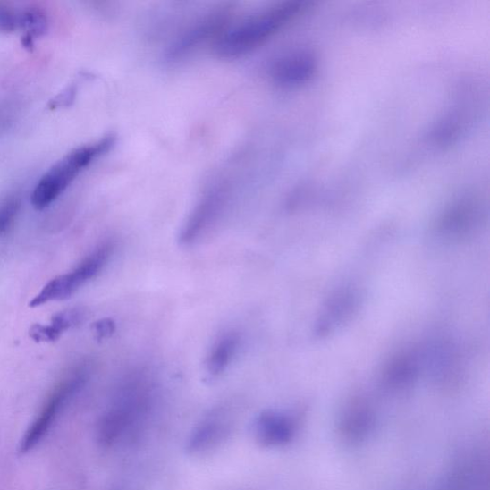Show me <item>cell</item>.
<instances>
[{
  "label": "cell",
  "mask_w": 490,
  "mask_h": 490,
  "mask_svg": "<svg viewBox=\"0 0 490 490\" xmlns=\"http://www.w3.org/2000/svg\"><path fill=\"white\" fill-rule=\"evenodd\" d=\"M306 3H283L235 24H229L214 45L217 56L239 59L265 45L306 10Z\"/></svg>",
  "instance_id": "6da1fadb"
},
{
  "label": "cell",
  "mask_w": 490,
  "mask_h": 490,
  "mask_svg": "<svg viewBox=\"0 0 490 490\" xmlns=\"http://www.w3.org/2000/svg\"><path fill=\"white\" fill-rule=\"evenodd\" d=\"M114 142V136L107 135L97 142L75 148L60 160L40 179L34 189L31 197L33 207L37 210L49 207L81 171L89 167L95 159L110 151Z\"/></svg>",
  "instance_id": "7a4b0ae2"
},
{
  "label": "cell",
  "mask_w": 490,
  "mask_h": 490,
  "mask_svg": "<svg viewBox=\"0 0 490 490\" xmlns=\"http://www.w3.org/2000/svg\"><path fill=\"white\" fill-rule=\"evenodd\" d=\"M231 20L232 8L227 4L207 13L174 38L165 52V60L169 63H180L207 44L213 42L215 45Z\"/></svg>",
  "instance_id": "3957f363"
},
{
  "label": "cell",
  "mask_w": 490,
  "mask_h": 490,
  "mask_svg": "<svg viewBox=\"0 0 490 490\" xmlns=\"http://www.w3.org/2000/svg\"><path fill=\"white\" fill-rule=\"evenodd\" d=\"M114 244L105 242L92 251L77 267L68 274L52 279L30 302V307L37 308L51 301L63 300L74 294L89 281L97 277L110 261Z\"/></svg>",
  "instance_id": "277c9868"
},
{
  "label": "cell",
  "mask_w": 490,
  "mask_h": 490,
  "mask_svg": "<svg viewBox=\"0 0 490 490\" xmlns=\"http://www.w3.org/2000/svg\"><path fill=\"white\" fill-rule=\"evenodd\" d=\"M87 372L80 370L67 377L54 391L44 406L42 411L33 421V424L24 434L20 444V452L29 453L44 440L46 435L55 423L63 407L70 401L87 381Z\"/></svg>",
  "instance_id": "5b68a950"
},
{
  "label": "cell",
  "mask_w": 490,
  "mask_h": 490,
  "mask_svg": "<svg viewBox=\"0 0 490 490\" xmlns=\"http://www.w3.org/2000/svg\"><path fill=\"white\" fill-rule=\"evenodd\" d=\"M317 71V60L306 50H294L282 54L272 61L268 75L274 83L285 88L303 85Z\"/></svg>",
  "instance_id": "8992f818"
},
{
  "label": "cell",
  "mask_w": 490,
  "mask_h": 490,
  "mask_svg": "<svg viewBox=\"0 0 490 490\" xmlns=\"http://www.w3.org/2000/svg\"><path fill=\"white\" fill-rule=\"evenodd\" d=\"M223 206L222 194L213 192L204 198L184 224L181 233V242L188 245L198 241L217 219Z\"/></svg>",
  "instance_id": "52a82bcc"
},
{
  "label": "cell",
  "mask_w": 490,
  "mask_h": 490,
  "mask_svg": "<svg viewBox=\"0 0 490 490\" xmlns=\"http://www.w3.org/2000/svg\"><path fill=\"white\" fill-rule=\"evenodd\" d=\"M295 420L289 415L268 411L256 420L255 434L258 442L267 446L288 444L295 433Z\"/></svg>",
  "instance_id": "ba28073f"
},
{
  "label": "cell",
  "mask_w": 490,
  "mask_h": 490,
  "mask_svg": "<svg viewBox=\"0 0 490 490\" xmlns=\"http://www.w3.org/2000/svg\"><path fill=\"white\" fill-rule=\"evenodd\" d=\"M84 311L79 308L68 309L53 317L50 325H35L30 336L38 342H56L60 336L84 320Z\"/></svg>",
  "instance_id": "9c48e42d"
},
{
  "label": "cell",
  "mask_w": 490,
  "mask_h": 490,
  "mask_svg": "<svg viewBox=\"0 0 490 490\" xmlns=\"http://www.w3.org/2000/svg\"><path fill=\"white\" fill-rule=\"evenodd\" d=\"M241 342L240 335L230 332L216 340L207 358V369L214 376L224 373L233 361Z\"/></svg>",
  "instance_id": "30bf717a"
},
{
  "label": "cell",
  "mask_w": 490,
  "mask_h": 490,
  "mask_svg": "<svg viewBox=\"0 0 490 490\" xmlns=\"http://www.w3.org/2000/svg\"><path fill=\"white\" fill-rule=\"evenodd\" d=\"M224 426L222 418L216 415L210 417L195 430L190 437V451L202 452L215 444L222 437Z\"/></svg>",
  "instance_id": "8fae6325"
},
{
  "label": "cell",
  "mask_w": 490,
  "mask_h": 490,
  "mask_svg": "<svg viewBox=\"0 0 490 490\" xmlns=\"http://www.w3.org/2000/svg\"><path fill=\"white\" fill-rule=\"evenodd\" d=\"M20 27L25 35L37 37L44 35L47 30V18L46 13L38 8H30L20 13Z\"/></svg>",
  "instance_id": "7c38bea8"
},
{
  "label": "cell",
  "mask_w": 490,
  "mask_h": 490,
  "mask_svg": "<svg viewBox=\"0 0 490 490\" xmlns=\"http://www.w3.org/2000/svg\"><path fill=\"white\" fill-rule=\"evenodd\" d=\"M21 202L18 198H10L0 206V234L6 233L16 220Z\"/></svg>",
  "instance_id": "4fadbf2b"
},
{
  "label": "cell",
  "mask_w": 490,
  "mask_h": 490,
  "mask_svg": "<svg viewBox=\"0 0 490 490\" xmlns=\"http://www.w3.org/2000/svg\"><path fill=\"white\" fill-rule=\"evenodd\" d=\"M20 27V15L8 7L0 6V31L13 32Z\"/></svg>",
  "instance_id": "5bb4252c"
},
{
  "label": "cell",
  "mask_w": 490,
  "mask_h": 490,
  "mask_svg": "<svg viewBox=\"0 0 490 490\" xmlns=\"http://www.w3.org/2000/svg\"><path fill=\"white\" fill-rule=\"evenodd\" d=\"M95 333H97L99 339L111 336L114 330L115 325L111 319H103L94 325Z\"/></svg>",
  "instance_id": "9a60e30c"
},
{
  "label": "cell",
  "mask_w": 490,
  "mask_h": 490,
  "mask_svg": "<svg viewBox=\"0 0 490 490\" xmlns=\"http://www.w3.org/2000/svg\"><path fill=\"white\" fill-rule=\"evenodd\" d=\"M75 89L71 88L66 91L61 93L58 97L53 99L50 103L51 108H55L58 106H65L70 105L71 101L74 99Z\"/></svg>",
  "instance_id": "2e32d148"
}]
</instances>
